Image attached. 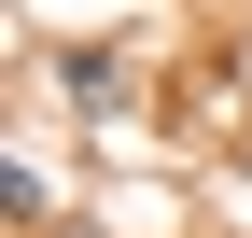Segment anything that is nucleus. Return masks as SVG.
<instances>
[{
    "label": "nucleus",
    "instance_id": "nucleus-1",
    "mask_svg": "<svg viewBox=\"0 0 252 238\" xmlns=\"http://www.w3.org/2000/svg\"><path fill=\"white\" fill-rule=\"evenodd\" d=\"M56 84H70L84 112H126V84H140V70H126V56H70V70H56Z\"/></svg>",
    "mask_w": 252,
    "mask_h": 238
}]
</instances>
